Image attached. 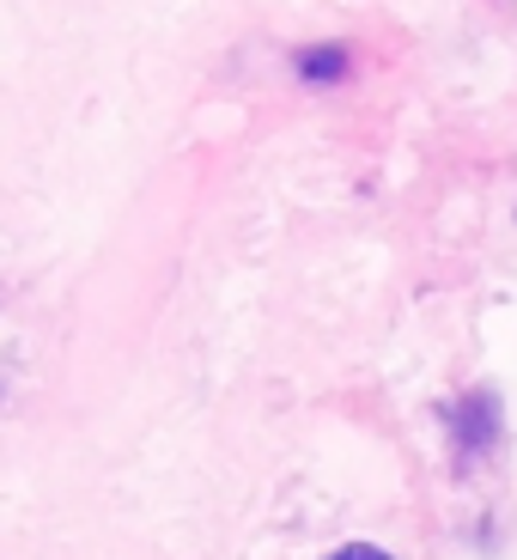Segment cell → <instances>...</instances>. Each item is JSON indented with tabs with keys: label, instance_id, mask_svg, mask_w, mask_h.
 <instances>
[{
	"label": "cell",
	"instance_id": "obj_1",
	"mask_svg": "<svg viewBox=\"0 0 517 560\" xmlns=\"http://www.w3.org/2000/svg\"><path fill=\"white\" fill-rule=\"evenodd\" d=\"M322 560H396L390 548H378V542H341L336 555H322Z\"/></svg>",
	"mask_w": 517,
	"mask_h": 560
},
{
	"label": "cell",
	"instance_id": "obj_2",
	"mask_svg": "<svg viewBox=\"0 0 517 560\" xmlns=\"http://www.w3.org/2000/svg\"><path fill=\"white\" fill-rule=\"evenodd\" d=\"M305 73H310V80H322V73H341V49H329V56H317V49H310V56H305Z\"/></svg>",
	"mask_w": 517,
	"mask_h": 560
}]
</instances>
